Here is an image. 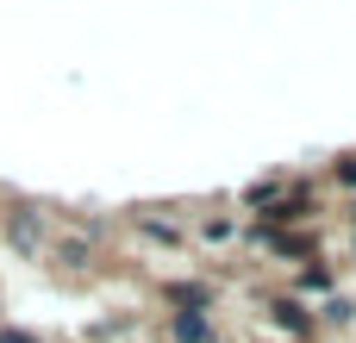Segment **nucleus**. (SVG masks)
Instances as JSON below:
<instances>
[{"label":"nucleus","mask_w":356,"mask_h":343,"mask_svg":"<svg viewBox=\"0 0 356 343\" xmlns=\"http://www.w3.org/2000/svg\"><path fill=\"white\" fill-rule=\"evenodd\" d=\"M275 319H282V331H307V312H300L294 300H282V306H275Z\"/></svg>","instance_id":"obj_2"},{"label":"nucleus","mask_w":356,"mask_h":343,"mask_svg":"<svg viewBox=\"0 0 356 343\" xmlns=\"http://www.w3.org/2000/svg\"><path fill=\"white\" fill-rule=\"evenodd\" d=\"M300 287H307V294H325V287H332V275H325V269H307V275H300Z\"/></svg>","instance_id":"obj_3"},{"label":"nucleus","mask_w":356,"mask_h":343,"mask_svg":"<svg viewBox=\"0 0 356 343\" xmlns=\"http://www.w3.org/2000/svg\"><path fill=\"white\" fill-rule=\"evenodd\" d=\"M0 343H31V337H13V331H6V337H0Z\"/></svg>","instance_id":"obj_5"},{"label":"nucleus","mask_w":356,"mask_h":343,"mask_svg":"<svg viewBox=\"0 0 356 343\" xmlns=\"http://www.w3.org/2000/svg\"><path fill=\"white\" fill-rule=\"evenodd\" d=\"M175 337L181 343H207V319H200V312H181V319H175Z\"/></svg>","instance_id":"obj_1"},{"label":"nucleus","mask_w":356,"mask_h":343,"mask_svg":"<svg viewBox=\"0 0 356 343\" xmlns=\"http://www.w3.org/2000/svg\"><path fill=\"white\" fill-rule=\"evenodd\" d=\"M338 181H350V187H356V156H344V169H338Z\"/></svg>","instance_id":"obj_4"}]
</instances>
